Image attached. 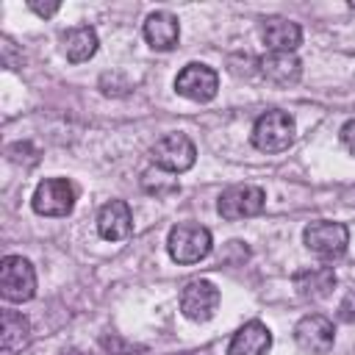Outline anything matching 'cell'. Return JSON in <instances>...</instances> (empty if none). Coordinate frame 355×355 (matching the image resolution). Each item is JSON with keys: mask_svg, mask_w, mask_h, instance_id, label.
<instances>
[{"mask_svg": "<svg viewBox=\"0 0 355 355\" xmlns=\"http://www.w3.org/2000/svg\"><path fill=\"white\" fill-rule=\"evenodd\" d=\"M294 341L302 352H311V355H324L333 349V341H336V327L327 316L322 313H308L302 316L297 324H294Z\"/></svg>", "mask_w": 355, "mask_h": 355, "instance_id": "9", "label": "cell"}, {"mask_svg": "<svg viewBox=\"0 0 355 355\" xmlns=\"http://www.w3.org/2000/svg\"><path fill=\"white\" fill-rule=\"evenodd\" d=\"M31 338V322L17 311H3V355H11Z\"/></svg>", "mask_w": 355, "mask_h": 355, "instance_id": "18", "label": "cell"}, {"mask_svg": "<svg viewBox=\"0 0 355 355\" xmlns=\"http://www.w3.org/2000/svg\"><path fill=\"white\" fill-rule=\"evenodd\" d=\"M261 39L269 53H294L302 42V28L288 17H266L261 22Z\"/></svg>", "mask_w": 355, "mask_h": 355, "instance_id": "11", "label": "cell"}, {"mask_svg": "<svg viewBox=\"0 0 355 355\" xmlns=\"http://www.w3.org/2000/svg\"><path fill=\"white\" fill-rule=\"evenodd\" d=\"M302 241H305V247H308L313 255L330 261V258H338V255L347 252L349 230H347L344 222L316 219V222H311V225L302 230Z\"/></svg>", "mask_w": 355, "mask_h": 355, "instance_id": "5", "label": "cell"}, {"mask_svg": "<svg viewBox=\"0 0 355 355\" xmlns=\"http://www.w3.org/2000/svg\"><path fill=\"white\" fill-rule=\"evenodd\" d=\"M144 39L153 50H172L180 39V22L169 11H153L144 19Z\"/></svg>", "mask_w": 355, "mask_h": 355, "instance_id": "15", "label": "cell"}, {"mask_svg": "<svg viewBox=\"0 0 355 355\" xmlns=\"http://www.w3.org/2000/svg\"><path fill=\"white\" fill-rule=\"evenodd\" d=\"M338 316H341L344 322H355V294H349V297L341 302V308H338Z\"/></svg>", "mask_w": 355, "mask_h": 355, "instance_id": "21", "label": "cell"}, {"mask_svg": "<svg viewBox=\"0 0 355 355\" xmlns=\"http://www.w3.org/2000/svg\"><path fill=\"white\" fill-rule=\"evenodd\" d=\"M272 347V330L263 322H247L227 344V355H266Z\"/></svg>", "mask_w": 355, "mask_h": 355, "instance_id": "13", "label": "cell"}, {"mask_svg": "<svg viewBox=\"0 0 355 355\" xmlns=\"http://www.w3.org/2000/svg\"><path fill=\"white\" fill-rule=\"evenodd\" d=\"M336 286V272L330 266H308L294 275V288L302 300H322L333 291Z\"/></svg>", "mask_w": 355, "mask_h": 355, "instance_id": "17", "label": "cell"}, {"mask_svg": "<svg viewBox=\"0 0 355 355\" xmlns=\"http://www.w3.org/2000/svg\"><path fill=\"white\" fill-rule=\"evenodd\" d=\"M28 8H31L33 14H39V17H53V14L61 8V3H55V0H53V3H36V0H31Z\"/></svg>", "mask_w": 355, "mask_h": 355, "instance_id": "20", "label": "cell"}, {"mask_svg": "<svg viewBox=\"0 0 355 355\" xmlns=\"http://www.w3.org/2000/svg\"><path fill=\"white\" fill-rule=\"evenodd\" d=\"M150 158L164 172H186L197 161V147L186 133H166L150 147Z\"/></svg>", "mask_w": 355, "mask_h": 355, "instance_id": "4", "label": "cell"}, {"mask_svg": "<svg viewBox=\"0 0 355 355\" xmlns=\"http://www.w3.org/2000/svg\"><path fill=\"white\" fill-rule=\"evenodd\" d=\"M294 136H297L294 116L280 108L261 114L252 125V144L261 153H283L294 144Z\"/></svg>", "mask_w": 355, "mask_h": 355, "instance_id": "1", "label": "cell"}, {"mask_svg": "<svg viewBox=\"0 0 355 355\" xmlns=\"http://www.w3.org/2000/svg\"><path fill=\"white\" fill-rule=\"evenodd\" d=\"M133 230V214L125 200H111L97 214V233L105 241H122Z\"/></svg>", "mask_w": 355, "mask_h": 355, "instance_id": "12", "label": "cell"}, {"mask_svg": "<svg viewBox=\"0 0 355 355\" xmlns=\"http://www.w3.org/2000/svg\"><path fill=\"white\" fill-rule=\"evenodd\" d=\"M338 136H341V144L355 155V119L344 122V125H341V130H338Z\"/></svg>", "mask_w": 355, "mask_h": 355, "instance_id": "19", "label": "cell"}, {"mask_svg": "<svg viewBox=\"0 0 355 355\" xmlns=\"http://www.w3.org/2000/svg\"><path fill=\"white\" fill-rule=\"evenodd\" d=\"M219 308V288L211 280H189L180 291V311L191 322H208Z\"/></svg>", "mask_w": 355, "mask_h": 355, "instance_id": "10", "label": "cell"}, {"mask_svg": "<svg viewBox=\"0 0 355 355\" xmlns=\"http://www.w3.org/2000/svg\"><path fill=\"white\" fill-rule=\"evenodd\" d=\"M0 294L6 302H28L36 294V269L22 255H6L0 261Z\"/></svg>", "mask_w": 355, "mask_h": 355, "instance_id": "3", "label": "cell"}, {"mask_svg": "<svg viewBox=\"0 0 355 355\" xmlns=\"http://www.w3.org/2000/svg\"><path fill=\"white\" fill-rule=\"evenodd\" d=\"M175 92L191 103H208L219 92V75L208 64H186L175 78Z\"/></svg>", "mask_w": 355, "mask_h": 355, "instance_id": "8", "label": "cell"}, {"mask_svg": "<svg viewBox=\"0 0 355 355\" xmlns=\"http://www.w3.org/2000/svg\"><path fill=\"white\" fill-rule=\"evenodd\" d=\"M97 44H100L97 42V31L92 25H75V28H69V31L61 33V53L72 64L89 61L97 53Z\"/></svg>", "mask_w": 355, "mask_h": 355, "instance_id": "16", "label": "cell"}, {"mask_svg": "<svg viewBox=\"0 0 355 355\" xmlns=\"http://www.w3.org/2000/svg\"><path fill=\"white\" fill-rule=\"evenodd\" d=\"M172 355H208L205 349H191V352H172Z\"/></svg>", "mask_w": 355, "mask_h": 355, "instance_id": "22", "label": "cell"}, {"mask_svg": "<svg viewBox=\"0 0 355 355\" xmlns=\"http://www.w3.org/2000/svg\"><path fill=\"white\" fill-rule=\"evenodd\" d=\"M258 67L261 75L275 86H294L302 75V61L294 53H266Z\"/></svg>", "mask_w": 355, "mask_h": 355, "instance_id": "14", "label": "cell"}, {"mask_svg": "<svg viewBox=\"0 0 355 355\" xmlns=\"http://www.w3.org/2000/svg\"><path fill=\"white\" fill-rule=\"evenodd\" d=\"M211 247H214L211 230L197 222H180L166 236V250L178 263H197L211 252Z\"/></svg>", "mask_w": 355, "mask_h": 355, "instance_id": "2", "label": "cell"}, {"mask_svg": "<svg viewBox=\"0 0 355 355\" xmlns=\"http://www.w3.org/2000/svg\"><path fill=\"white\" fill-rule=\"evenodd\" d=\"M75 200H78V191L67 178H44L36 186L31 205L39 216H67L72 214Z\"/></svg>", "mask_w": 355, "mask_h": 355, "instance_id": "6", "label": "cell"}, {"mask_svg": "<svg viewBox=\"0 0 355 355\" xmlns=\"http://www.w3.org/2000/svg\"><path fill=\"white\" fill-rule=\"evenodd\" d=\"M263 205H266V191H263L261 186L236 183V186H230V189H225V191L219 194L216 211L222 214V219L236 222V219H247V216L261 214Z\"/></svg>", "mask_w": 355, "mask_h": 355, "instance_id": "7", "label": "cell"}]
</instances>
